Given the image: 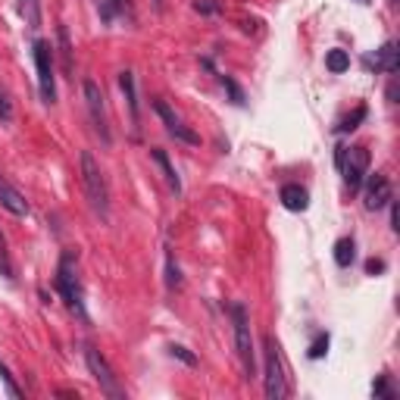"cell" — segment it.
<instances>
[{"label":"cell","instance_id":"1","mask_svg":"<svg viewBox=\"0 0 400 400\" xmlns=\"http://www.w3.org/2000/svg\"><path fill=\"white\" fill-rule=\"evenodd\" d=\"M75 260H78L75 250H63V256L57 263V279H53V285H57L63 303H66V307L72 310L82 323H91L88 310H85V291H82V279H78Z\"/></svg>","mask_w":400,"mask_h":400},{"label":"cell","instance_id":"2","mask_svg":"<svg viewBox=\"0 0 400 400\" xmlns=\"http://www.w3.org/2000/svg\"><path fill=\"white\" fill-rule=\"evenodd\" d=\"M82 188L88 194V203L100 219H109V188L104 178V169L94 160L91 151H82Z\"/></svg>","mask_w":400,"mask_h":400},{"label":"cell","instance_id":"3","mask_svg":"<svg viewBox=\"0 0 400 400\" xmlns=\"http://www.w3.org/2000/svg\"><path fill=\"white\" fill-rule=\"evenodd\" d=\"M263 379H266V397L269 400L288 397V375H285V363H281V347L272 335L263 338Z\"/></svg>","mask_w":400,"mask_h":400},{"label":"cell","instance_id":"4","mask_svg":"<svg viewBox=\"0 0 400 400\" xmlns=\"http://www.w3.org/2000/svg\"><path fill=\"white\" fill-rule=\"evenodd\" d=\"M232 325H234V347H238L244 379H256V350H254V335H250L244 303H232Z\"/></svg>","mask_w":400,"mask_h":400},{"label":"cell","instance_id":"5","mask_svg":"<svg viewBox=\"0 0 400 400\" xmlns=\"http://www.w3.org/2000/svg\"><path fill=\"white\" fill-rule=\"evenodd\" d=\"M85 363H88L94 382L100 385V394L109 397V400H125V388L119 385V379H116L113 366L107 363V357L100 354L94 344H85Z\"/></svg>","mask_w":400,"mask_h":400},{"label":"cell","instance_id":"6","mask_svg":"<svg viewBox=\"0 0 400 400\" xmlns=\"http://www.w3.org/2000/svg\"><path fill=\"white\" fill-rule=\"evenodd\" d=\"M35 69H38V91H41L44 104H57V82H53V44L35 41Z\"/></svg>","mask_w":400,"mask_h":400},{"label":"cell","instance_id":"7","mask_svg":"<svg viewBox=\"0 0 400 400\" xmlns=\"http://www.w3.org/2000/svg\"><path fill=\"white\" fill-rule=\"evenodd\" d=\"M369 151H366L363 144L357 147H347L344 151V163H341V172H344V185L350 188V191H360L366 182V175H369Z\"/></svg>","mask_w":400,"mask_h":400},{"label":"cell","instance_id":"8","mask_svg":"<svg viewBox=\"0 0 400 400\" xmlns=\"http://www.w3.org/2000/svg\"><path fill=\"white\" fill-rule=\"evenodd\" d=\"M82 91H85V104H88V113H91V122L97 129V135L104 138V144H109V122H107V104H104V91L94 78H85L82 82Z\"/></svg>","mask_w":400,"mask_h":400},{"label":"cell","instance_id":"9","mask_svg":"<svg viewBox=\"0 0 400 400\" xmlns=\"http://www.w3.org/2000/svg\"><path fill=\"white\" fill-rule=\"evenodd\" d=\"M153 113L160 116L163 119V125H166V131L175 141H182V144H191V147H198L200 144V135L194 129H188V125L182 122V116L175 113V109H172L166 100H153Z\"/></svg>","mask_w":400,"mask_h":400},{"label":"cell","instance_id":"10","mask_svg":"<svg viewBox=\"0 0 400 400\" xmlns=\"http://www.w3.org/2000/svg\"><path fill=\"white\" fill-rule=\"evenodd\" d=\"M363 207L369 210V213H379V210H385L391 198H394V191H391V182L385 172H375V175H366L363 182Z\"/></svg>","mask_w":400,"mask_h":400},{"label":"cell","instance_id":"11","mask_svg":"<svg viewBox=\"0 0 400 400\" xmlns=\"http://www.w3.org/2000/svg\"><path fill=\"white\" fill-rule=\"evenodd\" d=\"M0 207H4L6 213H13V216H28V200L22 198V194L16 191L4 175H0Z\"/></svg>","mask_w":400,"mask_h":400},{"label":"cell","instance_id":"12","mask_svg":"<svg viewBox=\"0 0 400 400\" xmlns=\"http://www.w3.org/2000/svg\"><path fill=\"white\" fill-rule=\"evenodd\" d=\"M366 66H375L379 69V72H388V75H394L397 72V44L394 41H385L379 47V50H375V57H369L366 60Z\"/></svg>","mask_w":400,"mask_h":400},{"label":"cell","instance_id":"13","mask_svg":"<svg viewBox=\"0 0 400 400\" xmlns=\"http://www.w3.org/2000/svg\"><path fill=\"white\" fill-rule=\"evenodd\" d=\"M279 198H281V207L285 210H291V213H303V210L310 207V194L303 191L301 185H281V191H279Z\"/></svg>","mask_w":400,"mask_h":400},{"label":"cell","instance_id":"14","mask_svg":"<svg viewBox=\"0 0 400 400\" xmlns=\"http://www.w3.org/2000/svg\"><path fill=\"white\" fill-rule=\"evenodd\" d=\"M151 156H153V163H156V166H160L163 178H166V185H169V188H172V191H175V194H182V178H178L175 166H172L169 153L163 151V147H153V151H151Z\"/></svg>","mask_w":400,"mask_h":400},{"label":"cell","instance_id":"15","mask_svg":"<svg viewBox=\"0 0 400 400\" xmlns=\"http://www.w3.org/2000/svg\"><path fill=\"white\" fill-rule=\"evenodd\" d=\"M57 57L66 75H72V44H69V28L57 26Z\"/></svg>","mask_w":400,"mask_h":400},{"label":"cell","instance_id":"16","mask_svg":"<svg viewBox=\"0 0 400 400\" xmlns=\"http://www.w3.org/2000/svg\"><path fill=\"white\" fill-rule=\"evenodd\" d=\"M119 88L125 94V100H129V113H131V122L138 125L141 113H138V91H135V75L131 72H119Z\"/></svg>","mask_w":400,"mask_h":400},{"label":"cell","instance_id":"17","mask_svg":"<svg viewBox=\"0 0 400 400\" xmlns=\"http://www.w3.org/2000/svg\"><path fill=\"white\" fill-rule=\"evenodd\" d=\"M354 260H357V244H354V238L335 241V263H338L341 269H347V266H354Z\"/></svg>","mask_w":400,"mask_h":400},{"label":"cell","instance_id":"18","mask_svg":"<svg viewBox=\"0 0 400 400\" xmlns=\"http://www.w3.org/2000/svg\"><path fill=\"white\" fill-rule=\"evenodd\" d=\"M325 66H328V72H347L350 69V53L347 50H341V47H335V50H328V57H325Z\"/></svg>","mask_w":400,"mask_h":400},{"label":"cell","instance_id":"19","mask_svg":"<svg viewBox=\"0 0 400 400\" xmlns=\"http://www.w3.org/2000/svg\"><path fill=\"white\" fill-rule=\"evenodd\" d=\"M129 10V0H100V19L104 22H113L116 16H125Z\"/></svg>","mask_w":400,"mask_h":400},{"label":"cell","instance_id":"20","mask_svg":"<svg viewBox=\"0 0 400 400\" xmlns=\"http://www.w3.org/2000/svg\"><path fill=\"white\" fill-rule=\"evenodd\" d=\"M19 13L28 22V28H41V6H38V0H19Z\"/></svg>","mask_w":400,"mask_h":400},{"label":"cell","instance_id":"21","mask_svg":"<svg viewBox=\"0 0 400 400\" xmlns=\"http://www.w3.org/2000/svg\"><path fill=\"white\" fill-rule=\"evenodd\" d=\"M0 276H4L6 281H13V279H16V269H13V260H10V250H6L4 232H0Z\"/></svg>","mask_w":400,"mask_h":400},{"label":"cell","instance_id":"22","mask_svg":"<svg viewBox=\"0 0 400 400\" xmlns=\"http://www.w3.org/2000/svg\"><path fill=\"white\" fill-rule=\"evenodd\" d=\"M328 341H332V338H328V332H323V335H316V341H313V344H310V350H307V357H310V360H323V357L328 354Z\"/></svg>","mask_w":400,"mask_h":400},{"label":"cell","instance_id":"23","mask_svg":"<svg viewBox=\"0 0 400 400\" xmlns=\"http://www.w3.org/2000/svg\"><path fill=\"white\" fill-rule=\"evenodd\" d=\"M0 382H4V388H6V394H10L13 400H19V397H22V388H19V385H16V379H13V375H10V369H6V366H4V363H0Z\"/></svg>","mask_w":400,"mask_h":400},{"label":"cell","instance_id":"24","mask_svg":"<svg viewBox=\"0 0 400 400\" xmlns=\"http://www.w3.org/2000/svg\"><path fill=\"white\" fill-rule=\"evenodd\" d=\"M219 82H222V88L232 94V100H234V104H238V107H244V91L238 88V82H234V78H229V75H219Z\"/></svg>","mask_w":400,"mask_h":400},{"label":"cell","instance_id":"25","mask_svg":"<svg viewBox=\"0 0 400 400\" xmlns=\"http://www.w3.org/2000/svg\"><path fill=\"white\" fill-rule=\"evenodd\" d=\"M363 119H366V107H357L354 113H350L347 119H344V122L338 125V131H341V135H344V131H354V129H357V125L363 122Z\"/></svg>","mask_w":400,"mask_h":400},{"label":"cell","instance_id":"26","mask_svg":"<svg viewBox=\"0 0 400 400\" xmlns=\"http://www.w3.org/2000/svg\"><path fill=\"white\" fill-rule=\"evenodd\" d=\"M372 394H375V397H382V400H394V397H397V391L388 385V375H382V379L372 385Z\"/></svg>","mask_w":400,"mask_h":400},{"label":"cell","instance_id":"27","mask_svg":"<svg viewBox=\"0 0 400 400\" xmlns=\"http://www.w3.org/2000/svg\"><path fill=\"white\" fill-rule=\"evenodd\" d=\"M166 285L169 288L182 285V272H178V266H175V260H172V254H166Z\"/></svg>","mask_w":400,"mask_h":400},{"label":"cell","instance_id":"28","mask_svg":"<svg viewBox=\"0 0 400 400\" xmlns=\"http://www.w3.org/2000/svg\"><path fill=\"white\" fill-rule=\"evenodd\" d=\"M169 354L175 357V360H182L185 366H198V357H194L188 347H182V344H172V347H169Z\"/></svg>","mask_w":400,"mask_h":400},{"label":"cell","instance_id":"29","mask_svg":"<svg viewBox=\"0 0 400 400\" xmlns=\"http://www.w3.org/2000/svg\"><path fill=\"white\" fill-rule=\"evenodd\" d=\"M0 119L4 122L13 119V100H10V94L6 91H0Z\"/></svg>","mask_w":400,"mask_h":400},{"label":"cell","instance_id":"30","mask_svg":"<svg viewBox=\"0 0 400 400\" xmlns=\"http://www.w3.org/2000/svg\"><path fill=\"white\" fill-rule=\"evenodd\" d=\"M194 10L198 13H219L222 4H219V0H194Z\"/></svg>","mask_w":400,"mask_h":400},{"label":"cell","instance_id":"31","mask_svg":"<svg viewBox=\"0 0 400 400\" xmlns=\"http://www.w3.org/2000/svg\"><path fill=\"white\" fill-rule=\"evenodd\" d=\"M366 272H369V276H379V272H385V260H369V263H366Z\"/></svg>","mask_w":400,"mask_h":400},{"label":"cell","instance_id":"32","mask_svg":"<svg viewBox=\"0 0 400 400\" xmlns=\"http://www.w3.org/2000/svg\"><path fill=\"white\" fill-rule=\"evenodd\" d=\"M344 151H347V147H344V144H338V147H335V166H338V169H341V163H344Z\"/></svg>","mask_w":400,"mask_h":400},{"label":"cell","instance_id":"33","mask_svg":"<svg viewBox=\"0 0 400 400\" xmlns=\"http://www.w3.org/2000/svg\"><path fill=\"white\" fill-rule=\"evenodd\" d=\"M360 4H366V0H360Z\"/></svg>","mask_w":400,"mask_h":400}]
</instances>
